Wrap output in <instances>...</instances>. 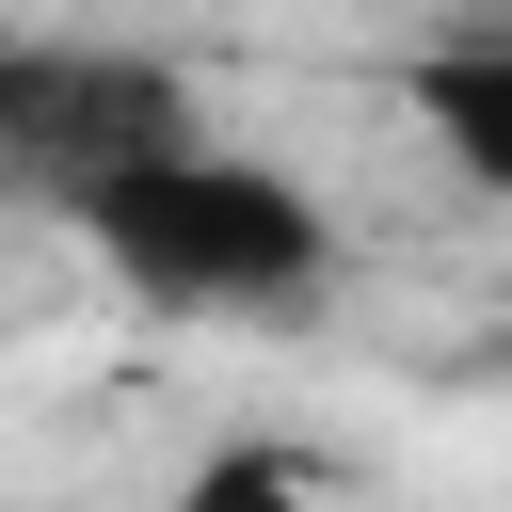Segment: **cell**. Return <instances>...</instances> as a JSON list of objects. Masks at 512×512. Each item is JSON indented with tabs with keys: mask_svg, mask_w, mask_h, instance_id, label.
I'll list each match as a JSON object with an SVG mask.
<instances>
[{
	"mask_svg": "<svg viewBox=\"0 0 512 512\" xmlns=\"http://www.w3.org/2000/svg\"><path fill=\"white\" fill-rule=\"evenodd\" d=\"M64 224H80L144 304H176V320H288V304H320V272H336L320 192L272 176V160H240V144H208V128L80 176Z\"/></svg>",
	"mask_w": 512,
	"mask_h": 512,
	"instance_id": "obj_1",
	"label": "cell"
},
{
	"mask_svg": "<svg viewBox=\"0 0 512 512\" xmlns=\"http://www.w3.org/2000/svg\"><path fill=\"white\" fill-rule=\"evenodd\" d=\"M176 128H208V112L160 48H0V160L48 176V192H80V176L176 144Z\"/></svg>",
	"mask_w": 512,
	"mask_h": 512,
	"instance_id": "obj_2",
	"label": "cell"
},
{
	"mask_svg": "<svg viewBox=\"0 0 512 512\" xmlns=\"http://www.w3.org/2000/svg\"><path fill=\"white\" fill-rule=\"evenodd\" d=\"M400 96H416V128L448 144V176H464V192H512V48H496V32L432 48Z\"/></svg>",
	"mask_w": 512,
	"mask_h": 512,
	"instance_id": "obj_3",
	"label": "cell"
}]
</instances>
